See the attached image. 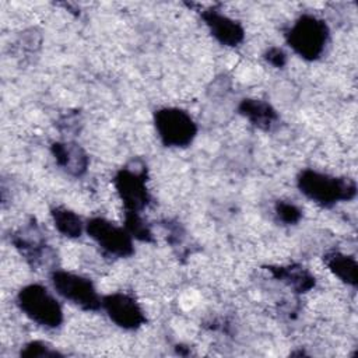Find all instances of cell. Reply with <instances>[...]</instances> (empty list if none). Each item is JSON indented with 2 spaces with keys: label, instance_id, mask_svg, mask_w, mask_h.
I'll use <instances>...</instances> for the list:
<instances>
[{
  "label": "cell",
  "instance_id": "6da1fadb",
  "mask_svg": "<svg viewBox=\"0 0 358 358\" xmlns=\"http://www.w3.org/2000/svg\"><path fill=\"white\" fill-rule=\"evenodd\" d=\"M299 192L322 207H333L340 201H350L357 194V183L351 178L333 176L310 168L296 176Z\"/></svg>",
  "mask_w": 358,
  "mask_h": 358
},
{
  "label": "cell",
  "instance_id": "7a4b0ae2",
  "mask_svg": "<svg viewBox=\"0 0 358 358\" xmlns=\"http://www.w3.org/2000/svg\"><path fill=\"white\" fill-rule=\"evenodd\" d=\"M329 36L330 29L326 21L313 14H302L285 32L288 46L308 62H313L322 56Z\"/></svg>",
  "mask_w": 358,
  "mask_h": 358
},
{
  "label": "cell",
  "instance_id": "3957f363",
  "mask_svg": "<svg viewBox=\"0 0 358 358\" xmlns=\"http://www.w3.org/2000/svg\"><path fill=\"white\" fill-rule=\"evenodd\" d=\"M21 312L46 329H56L63 323V309L59 301L42 284H28L17 294Z\"/></svg>",
  "mask_w": 358,
  "mask_h": 358
},
{
  "label": "cell",
  "instance_id": "277c9868",
  "mask_svg": "<svg viewBox=\"0 0 358 358\" xmlns=\"http://www.w3.org/2000/svg\"><path fill=\"white\" fill-rule=\"evenodd\" d=\"M154 126L165 147L185 148L197 136V124L193 117L180 108L166 106L154 112Z\"/></svg>",
  "mask_w": 358,
  "mask_h": 358
},
{
  "label": "cell",
  "instance_id": "5b68a950",
  "mask_svg": "<svg viewBox=\"0 0 358 358\" xmlns=\"http://www.w3.org/2000/svg\"><path fill=\"white\" fill-rule=\"evenodd\" d=\"M11 243L32 268L52 267L56 270V252L48 245L43 231L34 218L11 235Z\"/></svg>",
  "mask_w": 358,
  "mask_h": 358
},
{
  "label": "cell",
  "instance_id": "8992f818",
  "mask_svg": "<svg viewBox=\"0 0 358 358\" xmlns=\"http://www.w3.org/2000/svg\"><path fill=\"white\" fill-rule=\"evenodd\" d=\"M50 281L55 291L60 296L74 303L80 309L95 312L102 308V296H99L90 278L56 268L50 273Z\"/></svg>",
  "mask_w": 358,
  "mask_h": 358
},
{
  "label": "cell",
  "instance_id": "52a82bcc",
  "mask_svg": "<svg viewBox=\"0 0 358 358\" xmlns=\"http://www.w3.org/2000/svg\"><path fill=\"white\" fill-rule=\"evenodd\" d=\"M85 232L108 255L129 257L134 253L133 238L124 227H119L103 217H92L85 222Z\"/></svg>",
  "mask_w": 358,
  "mask_h": 358
},
{
  "label": "cell",
  "instance_id": "ba28073f",
  "mask_svg": "<svg viewBox=\"0 0 358 358\" xmlns=\"http://www.w3.org/2000/svg\"><path fill=\"white\" fill-rule=\"evenodd\" d=\"M145 172V166H124L116 172L113 186L124 206V211L140 213L148 206L151 196L147 189Z\"/></svg>",
  "mask_w": 358,
  "mask_h": 358
},
{
  "label": "cell",
  "instance_id": "9c48e42d",
  "mask_svg": "<svg viewBox=\"0 0 358 358\" xmlns=\"http://www.w3.org/2000/svg\"><path fill=\"white\" fill-rule=\"evenodd\" d=\"M102 309L123 330H137L147 320L138 302L126 292H112L102 296Z\"/></svg>",
  "mask_w": 358,
  "mask_h": 358
},
{
  "label": "cell",
  "instance_id": "30bf717a",
  "mask_svg": "<svg viewBox=\"0 0 358 358\" xmlns=\"http://www.w3.org/2000/svg\"><path fill=\"white\" fill-rule=\"evenodd\" d=\"M210 34L224 46H238L245 39L243 27L234 18L222 14L220 10L210 7L200 11Z\"/></svg>",
  "mask_w": 358,
  "mask_h": 358
},
{
  "label": "cell",
  "instance_id": "8fae6325",
  "mask_svg": "<svg viewBox=\"0 0 358 358\" xmlns=\"http://www.w3.org/2000/svg\"><path fill=\"white\" fill-rule=\"evenodd\" d=\"M50 152L56 164L71 176H83L87 172L90 158L84 148L74 141H55Z\"/></svg>",
  "mask_w": 358,
  "mask_h": 358
},
{
  "label": "cell",
  "instance_id": "7c38bea8",
  "mask_svg": "<svg viewBox=\"0 0 358 358\" xmlns=\"http://www.w3.org/2000/svg\"><path fill=\"white\" fill-rule=\"evenodd\" d=\"M266 268L275 280L285 284L295 294H305L316 285L315 275L301 264L267 266Z\"/></svg>",
  "mask_w": 358,
  "mask_h": 358
},
{
  "label": "cell",
  "instance_id": "4fadbf2b",
  "mask_svg": "<svg viewBox=\"0 0 358 358\" xmlns=\"http://www.w3.org/2000/svg\"><path fill=\"white\" fill-rule=\"evenodd\" d=\"M238 112L253 126L268 131L278 120L277 110L266 101L257 98H245L238 105Z\"/></svg>",
  "mask_w": 358,
  "mask_h": 358
},
{
  "label": "cell",
  "instance_id": "5bb4252c",
  "mask_svg": "<svg viewBox=\"0 0 358 358\" xmlns=\"http://www.w3.org/2000/svg\"><path fill=\"white\" fill-rule=\"evenodd\" d=\"M323 262L327 268L343 282L357 287L358 284V264L352 256L344 255L338 250L327 252L323 256Z\"/></svg>",
  "mask_w": 358,
  "mask_h": 358
},
{
  "label": "cell",
  "instance_id": "9a60e30c",
  "mask_svg": "<svg viewBox=\"0 0 358 358\" xmlns=\"http://www.w3.org/2000/svg\"><path fill=\"white\" fill-rule=\"evenodd\" d=\"M50 215L55 224V228L66 238H80L83 231L85 229V224L73 210L67 207H53L50 210Z\"/></svg>",
  "mask_w": 358,
  "mask_h": 358
},
{
  "label": "cell",
  "instance_id": "2e32d148",
  "mask_svg": "<svg viewBox=\"0 0 358 358\" xmlns=\"http://www.w3.org/2000/svg\"><path fill=\"white\" fill-rule=\"evenodd\" d=\"M124 228L131 238L141 242H152L154 236L150 227L137 211H124Z\"/></svg>",
  "mask_w": 358,
  "mask_h": 358
},
{
  "label": "cell",
  "instance_id": "e0dca14e",
  "mask_svg": "<svg viewBox=\"0 0 358 358\" xmlns=\"http://www.w3.org/2000/svg\"><path fill=\"white\" fill-rule=\"evenodd\" d=\"M20 357H24V358H56V357H62V354L57 350L52 348L48 343L34 340L24 345V348L20 352Z\"/></svg>",
  "mask_w": 358,
  "mask_h": 358
},
{
  "label": "cell",
  "instance_id": "ac0fdd59",
  "mask_svg": "<svg viewBox=\"0 0 358 358\" xmlns=\"http://www.w3.org/2000/svg\"><path fill=\"white\" fill-rule=\"evenodd\" d=\"M274 211L277 218L287 225H295L302 218L301 208L296 204L287 200H278L274 206Z\"/></svg>",
  "mask_w": 358,
  "mask_h": 358
},
{
  "label": "cell",
  "instance_id": "d6986e66",
  "mask_svg": "<svg viewBox=\"0 0 358 358\" xmlns=\"http://www.w3.org/2000/svg\"><path fill=\"white\" fill-rule=\"evenodd\" d=\"M264 59L274 67H284L287 63V53L277 46H271L266 50L264 53Z\"/></svg>",
  "mask_w": 358,
  "mask_h": 358
}]
</instances>
